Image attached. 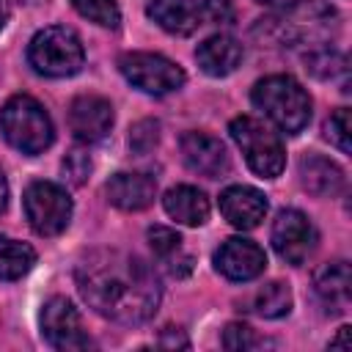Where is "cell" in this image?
I'll list each match as a JSON object with an SVG mask.
<instances>
[{"label":"cell","instance_id":"obj_15","mask_svg":"<svg viewBox=\"0 0 352 352\" xmlns=\"http://www.w3.org/2000/svg\"><path fill=\"white\" fill-rule=\"evenodd\" d=\"M314 292L330 314H344L352 297V272L346 261H327L314 272Z\"/></svg>","mask_w":352,"mask_h":352},{"label":"cell","instance_id":"obj_25","mask_svg":"<svg viewBox=\"0 0 352 352\" xmlns=\"http://www.w3.org/2000/svg\"><path fill=\"white\" fill-rule=\"evenodd\" d=\"M352 129V124H349V110L346 107H338L327 121H324V138L338 148V151H344V154H349L352 151V143H349V132Z\"/></svg>","mask_w":352,"mask_h":352},{"label":"cell","instance_id":"obj_11","mask_svg":"<svg viewBox=\"0 0 352 352\" xmlns=\"http://www.w3.org/2000/svg\"><path fill=\"white\" fill-rule=\"evenodd\" d=\"M113 104L104 96L82 94L69 104V129L82 143H96L113 129Z\"/></svg>","mask_w":352,"mask_h":352},{"label":"cell","instance_id":"obj_10","mask_svg":"<svg viewBox=\"0 0 352 352\" xmlns=\"http://www.w3.org/2000/svg\"><path fill=\"white\" fill-rule=\"evenodd\" d=\"M316 245V231L311 220L300 209H283L278 212L272 223V248L275 253L289 264H302Z\"/></svg>","mask_w":352,"mask_h":352},{"label":"cell","instance_id":"obj_30","mask_svg":"<svg viewBox=\"0 0 352 352\" xmlns=\"http://www.w3.org/2000/svg\"><path fill=\"white\" fill-rule=\"evenodd\" d=\"M201 14H204V22H212V25H231L234 16H236V8L231 0H206L201 6Z\"/></svg>","mask_w":352,"mask_h":352},{"label":"cell","instance_id":"obj_34","mask_svg":"<svg viewBox=\"0 0 352 352\" xmlns=\"http://www.w3.org/2000/svg\"><path fill=\"white\" fill-rule=\"evenodd\" d=\"M6 19H8V11L0 6V30H3V25H6Z\"/></svg>","mask_w":352,"mask_h":352},{"label":"cell","instance_id":"obj_12","mask_svg":"<svg viewBox=\"0 0 352 352\" xmlns=\"http://www.w3.org/2000/svg\"><path fill=\"white\" fill-rule=\"evenodd\" d=\"M267 256L253 239L231 236L214 253V270L228 280H253L264 272Z\"/></svg>","mask_w":352,"mask_h":352},{"label":"cell","instance_id":"obj_14","mask_svg":"<svg viewBox=\"0 0 352 352\" xmlns=\"http://www.w3.org/2000/svg\"><path fill=\"white\" fill-rule=\"evenodd\" d=\"M220 212L223 217L242 231L256 228L264 214H267V198L264 192H258L256 187H245V184H231L220 192Z\"/></svg>","mask_w":352,"mask_h":352},{"label":"cell","instance_id":"obj_1","mask_svg":"<svg viewBox=\"0 0 352 352\" xmlns=\"http://www.w3.org/2000/svg\"><path fill=\"white\" fill-rule=\"evenodd\" d=\"M80 297L104 319L140 324L154 316L162 286L157 272L132 253L99 248L80 258L74 270Z\"/></svg>","mask_w":352,"mask_h":352},{"label":"cell","instance_id":"obj_24","mask_svg":"<svg viewBox=\"0 0 352 352\" xmlns=\"http://www.w3.org/2000/svg\"><path fill=\"white\" fill-rule=\"evenodd\" d=\"M72 6L77 8L80 16L102 25V28H118L121 22V11L116 6V0H72Z\"/></svg>","mask_w":352,"mask_h":352},{"label":"cell","instance_id":"obj_17","mask_svg":"<svg viewBox=\"0 0 352 352\" xmlns=\"http://www.w3.org/2000/svg\"><path fill=\"white\" fill-rule=\"evenodd\" d=\"M148 16L173 36H190L204 25L201 3L195 0H151Z\"/></svg>","mask_w":352,"mask_h":352},{"label":"cell","instance_id":"obj_23","mask_svg":"<svg viewBox=\"0 0 352 352\" xmlns=\"http://www.w3.org/2000/svg\"><path fill=\"white\" fill-rule=\"evenodd\" d=\"M253 308L264 319L286 316L292 311V292H289V286L280 283V280H272V283L261 286L258 294H256V300H253Z\"/></svg>","mask_w":352,"mask_h":352},{"label":"cell","instance_id":"obj_9","mask_svg":"<svg viewBox=\"0 0 352 352\" xmlns=\"http://www.w3.org/2000/svg\"><path fill=\"white\" fill-rule=\"evenodd\" d=\"M38 322H41V336L47 338V344L60 352H74V349L91 346V338L82 330V319L66 297H50L41 305Z\"/></svg>","mask_w":352,"mask_h":352},{"label":"cell","instance_id":"obj_16","mask_svg":"<svg viewBox=\"0 0 352 352\" xmlns=\"http://www.w3.org/2000/svg\"><path fill=\"white\" fill-rule=\"evenodd\" d=\"M107 201L124 212H140L154 204L157 195V182L146 173H116L107 187Z\"/></svg>","mask_w":352,"mask_h":352},{"label":"cell","instance_id":"obj_4","mask_svg":"<svg viewBox=\"0 0 352 352\" xmlns=\"http://www.w3.org/2000/svg\"><path fill=\"white\" fill-rule=\"evenodd\" d=\"M0 132L16 151L30 154V157L41 154L55 140V129H52L50 113L44 110L41 102H36L28 94L11 96L0 107Z\"/></svg>","mask_w":352,"mask_h":352},{"label":"cell","instance_id":"obj_26","mask_svg":"<svg viewBox=\"0 0 352 352\" xmlns=\"http://www.w3.org/2000/svg\"><path fill=\"white\" fill-rule=\"evenodd\" d=\"M148 245L162 261H170L176 253H182V236L168 226H151L148 228Z\"/></svg>","mask_w":352,"mask_h":352},{"label":"cell","instance_id":"obj_32","mask_svg":"<svg viewBox=\"0 0 352 352\" xmlns=\"http://www.w3.org/2000/svg\"><path fill=\"white\" fill-rule=\"evenodd\" d=\"M336 346H341V349H349V346H352V344H349V327H341V330H338V338L330 341V349H336Z\"/></svg>","mask_w":352,"mask_h":352},{"label":"cell","instance_id":"obj_8","mask_svg":"<svg viewBox=\"0 0 352 352\" xmlns=\"http://www.w3.org/2000/svg\"><path fill=\"white\" fill-rule=\"evenodd\" d=\"M118 69L143 94L162 96V94H170L184 85L182 66L157 52H126V55H121Z\"/></svg>","mask_w":352,"mask_h":352},{"label":"cell","instance_id":"obj_3","mask_svg":"<svg viewBox=\"0 0 352 352\" xmlns=\"http://www.w3.org/2000/svg\"><path fill=\"white\" fill-rule=\"evenodd\" d=\"M253 104L286 135H300L311 121V96L289 74H270L253 85Z\"/></svg>","mask_w":352,"mask_h":352},{"label":"cell","instance_id":"obj_28","mask_svg":"<svg viewBox=\"0 0 352 352\" xmlns=\"http://www.w3.org/2000/svg\"><path fill=\"white\" fill-rule=\"evenodd\" d=\"M160 143V124L154 118H143L129 129V148L135 154H148Z\"/></svg>","mask_w":352,"mask_h":352},{"label":"cell","instance_id":"obj_13","mask_svg":"<svg viewBox=\"0 0 352 352\" xmlns=\"http://www.w3.org/2000/svg\"><path fill=\"white\" fill-rule=\"evenodd\" d=\"M179 148H182L187 168L206 176V179H220L231 168L226 146L206 132H184L179 140Z\"/></svg>","mask_w":352,"mask_h":352},{"label":"cell","instance_id":"obj_21","mask_svg":"<svg viewBox=\"0 0 352 352\" xmlns=\"http://www.w3.org/2000/svg\"><path fill=\"white\" fill-rule=\"evenodd\" d=\"M36 264V250L28 242L0 234V280H19Z\"/></svg>","mask_w":352,"mask_h":352},{"label":"cell","instance_id":"obj_22","mask_svg":"<svg viewBox=\"0 0 352 352\" xmlns=\"http://www.w3.org/2000/svg\"><path fill=\"white\" fill-rule=\"evenodd\" d=\"M305 69L319 77V80H336V77H346V58L344 52L333 50L330 44L324 47H314L305 52Z\"/></svg>","mask_w":352,"mask_h":352},{"label":"cell","instance_id":"obj_5","mask_svg":"<svg viewBox=\"0 0 352 352\" xmlns=\"http://www.w3.org/2000/svg\"><path fill=\"white\" fill-rule=\"evenodd\" d=\"M30 66L44 77H72L82 69L85 50L74 30L50 25L38 30L28 44Z\"/></svg>","mask_w":352,"mask_h":352},{"label":"cell","instance_id":"obj_29","mask_svg":"<svg viewBox=\"0 0 352 352\" xmlns=\"http://www.w3.org/2000/svg\"><path fill=\"white\" fill-rule=\"evenodd\" d=\"M63 173L69 176L72 184H82L88 179V173H91V157L85 151H80V148L69 151L63 157Z\"/></svg>","mask_w":352,"mask_h":352},{"label":"cell","instance_id":"obj_2","mask_svg":"<svg viewBox=\"0 0 352 352\" xmlns=\"http://www.w3.org/2000/svg\"><path fill=\"white\" fill-rule=\"evenodd\" d=\"M267 36L283 47H324L338 33V11L324 0H297L261 22Z\"/></svg>","mask_w":352,"mask_h":352},{"label":"cell","instance_id":"obj_31","mask_svg":"<svg viewBox=\"0 0 352 352\" xmlns=\"http://www.w3.org/2000/svg\"><path fill=\"white\" fill-rule=\"evenodd\" d=\"M160 346H190V341L182 336V330L179 327H165L162 330V336H160Z\"/></svg>","mask_w":352,"mask_h":352},{"label":"cell","instance_id":"obj_33","mask_svg":"<svg viewBox=\"0 0 352 352\" xmlns=\"http://www.w3.org/2000/svg\"><path fill=\"white\" fill-rule=\"evenodd\" d=\"M6 204H8V184H6V176L0 173V212L6 209Z\"/></svg>","mask_w":352,"mask_h":352},{"label":"cell","instance_id":"obj_7","mask_svg":"<svg viewBox=\"0 0 352 352\" xmlns=\"http://www.w3.org/2000/svg\"><path fill=\"white\" fill-rule=\"evenodd\" d=\"M22 206H25V217H28L30 228L38 236H58L60 231H66V226L72 220V209H74L69 192L52 182L28 184Z\"/></svg>","mask_w":352,"mask_h":352},{"label":"cell","instance_id":"obj_35","mask_svg":"<svg viewBox=\"0 0 352 352\" xmlns=\"http://www.w3.org/2000/svg\"><path fill=\"white\" fill-rule=\"evenodd\" d=\"M19 3H33V0H19Z\"/></svg>","mask_w":352,"mask_h":352},{"label":"cell","instance_id":"obj_20","mask_svg":"<svg viewBox=\"0 0 352 352\" xmlns=\"http://www.w3.org/2000/svg\"><path fill=\"white\" fill-rule=\"evenodd\" d=\"M162 206L168 217H173L182 226H204L209 217V198L198 187H190V184L170 187L162 198Z\"/></svg>","mask_w":352,"mask_h":352},{"label":"cell","instance_id":"obj_6","mask_svg":"<svg viewBox=\"0 0 352 352\" xmlns=\"http://www.w3.org/2000/svg\"><path fill=\"white\" fill-rule=\"evenodd\" d=\"M228 132H231L234 143L242 148L245 162L250 165V170L256 176L275 179V176L283 173L286 151H283L280 138L267 124H261L258 118H250V116H239V118L231 121Z\"/></svg>","mask_w":352,"mask_h":352},{"label":"cell","instance_id":"obj_18","mask_svg":"<svg viewBox=\"0 0 352 352\" xmlns=\"http://www.w3.org/2000/svg\"><path fill=\"white\" fill-rule=\"evenodd\" d=\"M242 44L234 38V36H226V33H217V36H209L206 41H201L195 47V60L198 66L212 74V77H226L231 74L239 63H242Z\"/></svg>","mask_w":352,"mask_h":352},{"label":"cell","instance_id":"obj_27","mask_svg":"<svg viewBox=\"0 0 352 352\" xmlns=\"http://www.w3.org/2000/svg\"><path fill=\"white\" fill-rule=\"evenodd\" d=\"M264 341L256 336V330L250 324H242V322H231L226 324L223 330V346L226 349H234V352H245V349H256L261 346Z\"/></svg>","mask_w":352,"mask_h":352},{"label":"cell","instance_id":"obj_19","mask_svg":"<svg viewBox=\"0 0 352 352\" xmlns=\"http://www.w3.org/2000/svg\"><path fill=\"white\" fill-rule=\"evenodd\" d=\"M344 170L333 162V160H327V157H322V154H308V157H302L300 160V184L311 192V195H316V198H333V195H338L341 190H344Z\"/></svg>","mask_w":352,"mask_h":352}]
</instances>
